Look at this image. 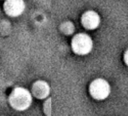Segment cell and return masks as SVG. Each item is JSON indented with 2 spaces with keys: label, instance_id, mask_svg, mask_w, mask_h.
Here are the masks:
<instances>
[{
  "label": "cell",
  "instance_id": "1",
  "mask_svg": "<svg viewBox=\"0 0 128 116\" xmlns=\"http://www.w3.org/2000/svg\"><path fill=\"white\" fill-rule=\"evenodd\" d=\"M33 100V96L30 91L22 87H16L10 94L8 102L14 110L23 111L30 108Z\"/></svg>",
  "mask_w": 128,
  "mask_h": 116
},
{
  "label": "cell",
  "instance_id": "2",
  "mask_svg": "<svg viewBox=\"0 0 128 116\" xmlns=\"http://www.w3.org/2000/svg\"><path fill=\"white\" fill-rule=\"evenodd\" d=\"M94 48V40L88 33L79 32L70 40V49L74 54L85 56L90 54Z\"/></svg>",
  "mask_w": 128,
  "mask_h": 116
},
{
  "label": "cell",
  "instance_id": "3",
  "mask_svg": "<svg viewBox=\"0 0 128 116\" xmlns=\"http://www.w3.org/2000/svg\"><path fill=\"white\" fill-rule=\"evenodd\" d=\"M88 90L91 97L98 101L106 99L111 92L109 82L103 78H96L92 81Z\"/></svg>",
  "mask_w": 128,
  "mask_h": 116
},
{
  "label": "cell",
  "instance_id": "4",
  "mask_svg": "<svg viewBox=\"0 0 128 116\" xmlns=\"http://www.w3.org/2000/svg\"><path fill=\"white\" fill-rule=\"evenodd\" d=\"M82 26L86 30L94 31L99 27L101 23L100 14L94 10H88L83 12L80 18Z\"/></svg>",
  "mask_w": 128,
  "mask_h": 116
},
{
  "label": "cell",
  "instance_id": "5",
  "mask_svg": "<svg viewBox=\"0 0 128 116\" xmlns=\"http://www.w3.org/2000/svg\"><path fill=\"white\" fill-rule=\"evenodd\" d=\"M26 4L24 0H4L3 4L4 12L8 17L16 18L25 11Z\"/></svg>",
  "mask_w": 128,
  "mask_h": 116
},
{
  "label": "cell",
  "instance_id": "6",
  "mask_svg": "<svg viewBox=\"0 0 128 116\" xmlns=\"http://www.w3.org/2000/svg\"><path fill=\"white\" fill-rule=\"evenodd\" d=\"M30 92L33 95V98L38 100H44L45 99L50 97L51 88L47 81L42 79H38L33 83L31 86Z\"/></svg>",
  "mask_w": 128,
  "mask_h": 116
},
{
  "label": "cell",
  "instance_id": "7",
  "mask_svg": "<svg viewBox=\"0 0 128 116\" xmlns=\"http://www.w3.org/2000/svg\"><path fill=\"white\" fill-rule=\"evenodd\" d=\"M43 111L46 116H52V98L50 96L44 100Z\"/></svg>",
  "mask_w": 128,
  "mask_h": 116
},
{
  "label": "cell",
  "instance_id": "8",
  "mask_svg": "<svg viewBox=\"0 0 128 116\" xmlns=\"http://www.w3.org/2000/svg\"><path fill=\"white\" fill-rule=\"evenodd\" d=\"M123 59L126 66L128 67V48L126 49V51H124V55H123Z\"/></svg>",
  "mask_w": 128,
  "mask_h": 116
}]
</instances>
